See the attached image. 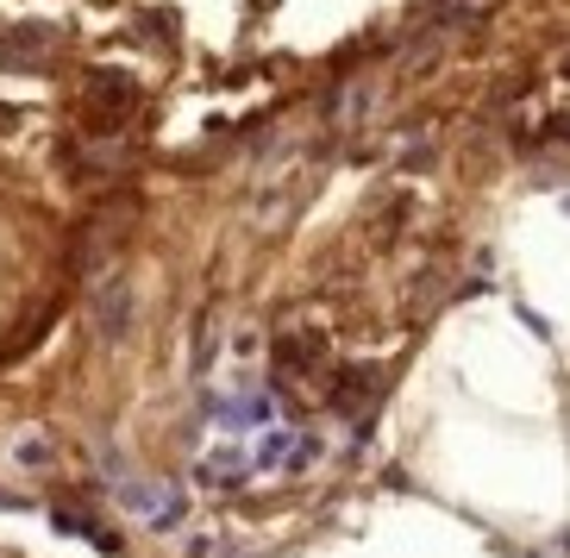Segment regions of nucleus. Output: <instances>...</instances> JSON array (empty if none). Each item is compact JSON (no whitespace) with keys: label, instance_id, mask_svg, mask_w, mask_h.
I'll list each match as a JSON object with an SVG mask.
<instances>
[{"label":"nucleus","instance_id":"nucleus-2","mask_svg":"<svg viewBox=\"0 0 570 558\" xmlns=\"http://www.w3.org/2000/svg\"><path fill=\"white\" fill-rule=\"evenodd\" d=\"M19 458H32V464H45V458H51V446H45V440H32V446H26V440H19Z\"/></svg>","mask_w":570,"mask_h":558},{"label":"nucleus","instance_id":"nucleus-3","mask_svg":"<svg viewBox=\"0 0 570 558\" xmlns=\"http://www.w3.org/2000/svg\"><path fill=\"white\" fill-rule=\"evenodd\" d=\"M0 508H19V496H0Z\"/></svg>","mask_w":570,"mask_h":558},{"label":"nucleus","instance_id":"nucleus-1","mask_svg":"<svg viewBox=\"0 0 570 558\" xmlns=\"http://www.w3.org/2000/svg\"><path fill=\"white\" fill-rule=\"evenodd\" d=\"M95 314H101V333L119 339L126 321H132V288L119 283V276H101V283H95Z\"/></svg>","mask_w":570,"mask_h":558}]
</instances>
